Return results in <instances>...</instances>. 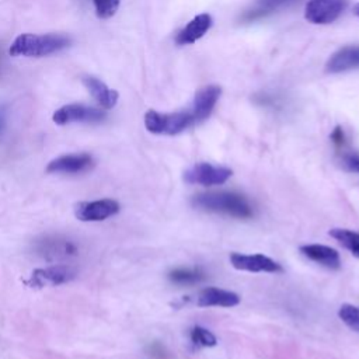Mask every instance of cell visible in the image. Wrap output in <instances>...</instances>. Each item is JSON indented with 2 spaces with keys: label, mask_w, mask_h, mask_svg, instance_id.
<instances>
[{
  "label": "cell",
  "mask_w": 359,
  "mask_h": 359,
  "mask_svg": "<svg viewBox=\"0 0 359 359\" xmlns=\"http://www.w3.org/2000/svg\"><path fill=\"white\" fill-rule=\"evenodd\" d=\"M191 203L195 209L222 213L236 219H250L254 216L250 201L238 192L233 191H212L194 195Z\"/></svg>",
  "instance_id": "obj_1"
},
{
  "label": "cell",
  "mask_w": 359,
  "mask_h": 359,
  "mask_svg": "<svg viewBox=\"0 0 359 359\" xmlns=\"http://www.w3.org/2000/svg\"><path fill=\"white\" fill-rule=\"evenodd\" d=\"M70 45V39L60 34H21L10 45L8 53L11 56L42 57L56 53Z\"/></svg>",
  "instance_id": "obj_2"
},
{
  "label": "cell",
  "mask_w": 359,
  "mask_h": 359,
  "mask_svg": "<svg viewBox=\"0 0 359 359\" xmlns=\"http://www.w3.org/2000/svg\"><path fill=\"white\" fill-rule=\"evenodd\" d=\"M195 123L189 109L171 114H161L157 111H147L144 115V126L154 135H178Z\"/></svg>",
  "instance_id": "obj_3"
},
{
  "label": "cell",
  "mask_w": 359,
  "mask_h": 359,
  "mask_svg": "<svg viewBox=\"0 0 359 359\" xmlns=\"http://www.w3.org/2000/svg\"><path fill=\"white\" fill-rule=\"evenodd\" d=\"M77 276V271L67 264H55L46 268L34 269L29 279L25 283L31 287L41 289L45 286H57L73 280Z\"/></svg>",
  "instance_id": "obj_4"
},
{
  "label": "cell",
  "mask_w": 359,
  "mask_h": 359,
  "mask_svg": "<svg viewBox=\"0 0 359 359\" xmlns=\"http://www.w3.org/2000/svg\"><path fill=\"white\" fill-rule=\"evenodd\" d=\"M233 171L224 165H213L210 163H198L184 172V180L188 184H199L205 187L224 184Z\"/></svg>",
  "instance_id": "obj_5"
},
{
  "label": "cell",
  "mask_w": 359,
  "mask_h": 359,
  "mask_svg": "<svg viewBox=\"0 0 359 359\" xmlns=\"http://www.w3.org/2000/svg\"><path fill=\"white\" fill-rule=\"evenodd\" d=\"M346 0H309L304 18L311 24H331L345 10Z\"/></svg>",
  "instance_id": "obj_6"
},
{
  "label": "cell",
  "mask_w": 359,
  "mask_h": 359,
  "mask_svg": "<svg viewBox=\"0 0 359 359\" xmlns=\"http://www.w3.org/2000/svg\"><path fill=\"white\" fill-rule=\"evenodd\" d=\"M104 118L105 112L102 109L83 104L63 105L56 109L52 116L56 125H67L73 122H100Z\"/></svg>",
  "instance_id": "obj_7"
},
{
  "label": "cell",
  "mask_w": 359,
  "mask_h": 359,
  "mask_svg": "<svg viewBox=\"0 0 359 359\" xmlns=\"http://www.w3.org/2000/svg\"><path fill=\"white\" fill-rule=\"evenodd\" d=\"M119 212V203L114 199H100L80 202L74 208V215L81 222H101Z\"/></svg>",
  "instance_id": "obj_8"
},
{
  "label": "cell",
  "mask_w": 359,
  "mask_h": 359,
  "mask_svg": "<svg viewBox=\"0 0 359 359\" xmlns=\"http://www.w3.org/2000/svg\"><path fill=\"white\" fill-rule=\"evenodd\" d=\"M94 165V158L88 153H73L53 158L46 165V172L50 174H80Z\"/></svg>",
  "instance_id": "obj_9"
},
{
  "label": "cell",
  "mask_w": 359,
  "mask_h": 359,
  "mask_svg": "<svg viewBox=\"0 0 359 359\" xmlns=\"http://www.w3.org/2000/svg\"><path fill=\"white\" fill-rule=\"evenodd\" d=\"M230 262L236 269L240 271H248V272H269L276 273L282 272V266L273 261L272 258L264 255V254H240L233 252L230 255Z\"/></svg>",
  "instance_id": "obj_10"
},
{
  "label": "cell",
  "mask_w": 359,
  "mask_h": 359,
  "mask_svg": "<svg viewBox=\"0 0 359 359\" xmlns=\"http://www.w3.org/2000/svg\"><path fill=\"white\" fill-rule=\"evenodd\" d=\"M222 94V90L219 86H205L199 88L192 100V105L189 108L195 123L205 121L216 107V102L219 101Z\"/></svg>",
  "instance_id": "obj_11"
},
{
  "label": "cell",
  "mask_w": 359,
  "mask_h": 359,
  "mask_svg": "<svg viewBox=\"0 0 359 359\" xmlns=\"http://www.w3.org/2000/svg\"><path fill=\"white\" fill-rule=\"evenodd\" d=\"M38 254L48 259V261H56V259H66L70 257H74L77 254V245L62 237H45L42 241L38 243L36 247Z\"/></svg>",
  "instance_id": "obj_12"
},
{
  "label": "cell",
  "mask_w": 359,
  "mask_h": 359,
  "mask_svg": "<svg viewBox=\"0 0 359 359\" xmlns=\"http://www.w3.org/2000/svg\"><path fill=\"white\" fill-rule=\"evenodd\" d=\"M352 69H359V45H348L334 52L327 63V73H341Z\"/></svg>",
  "instance_id": "obj_13"
},
{
  "label": "cell",
  "mask_w": 359,
  "mask_h": 359,
  "mask_svg": "<svg viewBox=\"0 0 359 359\" xmlns=\"http://www.w3.org/2000/svg\"><path fill=\"white\" fill-rule=\"evenodd\" d=\"M213 25V18L208 13L198 14L194 17L175 36L177 45H191L201 39Z\"/></svg>",
  "instance_id": "obj_14"
},
{
  "label": "cell",
  "mask_w": 359,
  "mask_h": 359,
  "mask_svg": "<svg viewBox=\"0 0 359 359\" xmlns=\"http://www.w3.org/2000/svg\"><path fill=\"white\" fill-rule=\"evenodd\" d=\"M240 303L237 293L219 289V287H205L199 292L196 297V304L201 307H233Z\"/></svg>",
  "instance_id": "obj_15"
},
{
  "label": "cell",
  "mask_w": 359,
  "mask_h": 359,
  "mask_svg": "<svg viewBox=\"0 0 359 359\" xmlns=\"http://www.w3.org/2000/svg\"><path fill=\"white\" fill-rule=\"evenodd\" d=\"M300 252L307 257L309 259L330 268V269H338L341 266V258L337 250L323 245V244H306L300 247Z\"/></svg>",
  "instance_id": "obj_16"
},
{
  "label": "cell",
  "mask_w": 359,
  "mask_h": 359,
  "mask_svg": "<svg viewBox=\"0 0 359 359\" xmlns=\"http://www.w3.org/2000/svg\"><path fill=\"white\" fill-rule=\"evenodd\" d=\"M83 84L87 87L90 94L94 97V100L105 109H111L115 107L118 101V91L109 88L105 83L101 80L93 77V76H86L83 77Z\"/></svg>",
  "instance_id": "obj_17"
},
{
  "label": "cell",
  "mask_w": 359,
  "mask_h": 359,
  "mask_svg": "<svg viewBox=\"0 0 359 359\" xmlns=\"http://www.w3.org/2000/svg\"><path fill=\"white\" fill-rule=\"evenodd\" d=\"M299 0H257L254 7L248 11L244 13L243 20L244 21H254L258 18H262L279 8L283 7H289L292 4H294Z\"/></svg>",
  "instance_id": "obj_18"
},
{
  "label": "cell",
  "mask_w": 359,
  "mask_h": 359,
  "mask_svg": "<svg viewBox=\"0 0 359 359\" xmlns=\"http://www.w3.org/2000/svg\"><path fill=\"white\" fill-rule=\"evenodd\" d=\"M168 279L175 285L189 286L203 280L205 272L201 268H178L168 273Z\"/></svg>",
  "instance_id": "obj_19"
},
{
  "label": "cell",
  "mask_w": 359,
  "mask_h": 359,
  "mask_svg": "<svg viewBox=\"0 0 359 359\" xmlns=\"http://www.w3.org/2000/svg\"><path fill=\"white\" fill-rule=\"evenodd\" d=\"M338 317L351 330L359 332V307L353 304H342L338 310Z\"/></svg>",
  "instance_id": "obj_20"
},
{
  "label": "cell",
  "mask_w": 359,
  "mask_h": 359,
  "mask_svg": "<svg viewBox=\"0 0 359 359\" xmlns=\"http://www.w3.org/2000/svg\"><path fill=\"white\" fill-rule=\"evenodd\" d=\"M328 234L335 238L337 241H339L345 248H348L349 251L359 244V233L353 231V230H348V229H331L328 231Z\"/></svg>",
  "instance_id": "obj_21"
},
{
  "label": "cell",
  "mask_w": 359,
  "mask_h": 359,
  "mask_svg": "<svg viewBox=\"0 0 359 359\" xmlns=\"http://www.w3.org/2000/svg\"><path fill=\"white\" fill-rule=\"evenodd\" d=\"M191 341L199 346H215L217 344L216 337L203 327H194L191 330Z\"/></svg>",
  "instance_id": "obj_22"
},
{
  "label": "cell",
  "mask_w": 359,
  "mask_h": 359,
  "mask_svg": "<svg viewBox=\"0 0 359 359\" xmlns=\"http://www.w3.org/2000/svg\"><path fill=\"white\" fill-rule=\"evenodd\" d=\"M119 1L121 0H93L97 17L102 20L111 18L116 13L119 7Z\"/></svg>",
  "instance_id": "obj_23"
},
{
  "label": "cell",
  "mask_w": 359,
  "mask_h": 359,
  "mask_svg": "<svg viewBox=\"0 0 359 359\" xmlns=\"http://www.w3.org/2000/svg\"><path fill=\"white\" fill-rule=\"evenodd\" d=\"M341 165L349 172H359V153L356 151H344L341 154Z\"/></svg>",
  "instance_id": "obj_24"
},
{
  "label": "cell",
  "mask_w": 359,
  "mask_h": 359,
  "mask_svg": "<svg viewBox=\"0 0 359 359\" xmlns=\"http://www.w3.org/2000/svg\"><path fill=\"white\" fill-rule=\"evenodd\" d=\"M331 142L334 143V146L338 149V150H341V149H344L345 147V144H346V137H345V132H344V129L341 128V126H335L334 128V130L331 132Z\"/></svg>",
  "instance_id": "obj_25"
},
{
  "label": "cell",
  "mask_w": 359,
  "mask_h": 359,
  "mask_svg": "<svg viewBox=\"0 0 359 359\" xmlns=\"http://www.w3.org/2000/svg\"><path fill=\"white\" fill-rule=\"evenodd\" d=\"M351 252H352L355 257H359V244H356V245L351 250Z\"/></svg>",
  "instance_id": "obj_26"
},
{
  "label": "cell",
  "mask_w": 359,
  "mask_h": 359,
  "mask_svg": "<svg viewBox=\"0 0 359 359\" xmlns=\"http://www.w3.org/2000/svg\"><path fill=\"white\" fill-rule=\"evenodd\" d=\"M3 126H4V116L3 114H0V132L3 130Z\"/></svg>",
  "instance_id": "obj_27"
},
{
  "label": "cell",
  "mask_w": 359,
  "mask_h": 359,
  "mask_svg": "<svg viewBox=\"0 0 359 359\" xmlns=\"http://www.w3.org/2000/svg\"><path fill=\"white\" fill-rule=\"evenodd\" d=\"M355 14L359 17V4H356V7H355Z\"/></svg>",
  "instance_id": "obj_28"
}]
</instances>
